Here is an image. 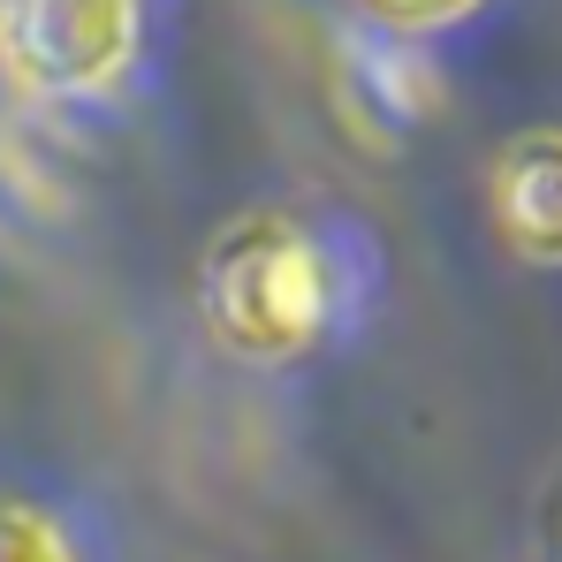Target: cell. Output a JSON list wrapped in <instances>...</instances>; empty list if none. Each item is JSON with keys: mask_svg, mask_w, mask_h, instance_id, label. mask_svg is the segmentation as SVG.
<instances>
[{"mask_svg": "<svg viewBox=\"0 0 562 562\" xmlns=\"http://www.w3.org/2000/svg\"><path fill=\"white\" fill-rule=\"evenodd\" d=\"M198 304L236 358H296L327 327V259L289 213H244L213 236Z\"/></svg>", "mask_w": 562, "mask_h": 562, "instance_id": "cell-1", "label": "cell"}, {"mask_svg": "<svg viewBox=\"0 0 562 562\" xmlns=\"http://www.w3.org/2000/svg\"><path fill=\"white\" fill-rule=\"evenodd\" d=\"M0 562H77V555H69V540H61L38 509L0 502Z\"/></svg>", "mask_w": 562, "mask_h": 562, "instance_id": "cell-4", "label": "cell"}, {"mask_svg": "<svg viewBox=\"0 0 562 562\" xmlns=\"http://www.w3.org/2000/svg\"><path fill=\"white\" fill-rule=\"evenodd\" d=\"M137 54V0H0V69L23 92H99Z\"/></svg>", "mask_w": 562, "mask_h": 562, "instance_id": "cell-2", "label": "cell"}, {"mask_svg": "<svg viewBox=\"0 0 562 562\" xmlns=\"http://www.w3.org/2000/svg\"><path fill=\"white\" fill-rule=\"evenodd\" d=\"M479 0H373V15H387V23H403V31H426V23H457V15H471Z\"/></svg>", "mask_w": 562, "mask_h": 562, "instance_id": "cell-5", "label": "cell"}, {"mask_svg": "<svg viewBox=\"0 0 562 562\" xmlns=\"http://www.w3.org/2000/svg\"><path fill=\"white\" fill-rule=\"evenodd\" d=\"M502 244L532 267H562V130H525L494 160Z\"/></svg>", "mask_w": 562, "mask_h": 562, "instance_id": "cell-3", "label": "cell"}]
</instances>
